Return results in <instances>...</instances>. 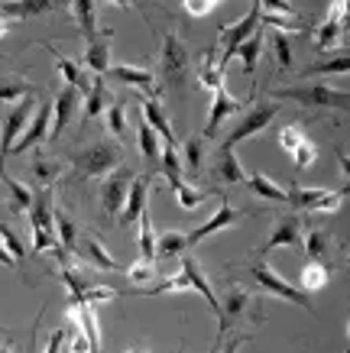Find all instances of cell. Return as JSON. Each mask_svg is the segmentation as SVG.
<instances>
[{
  "label": "cell",
  "instance_id": "cell-1",
  "mask_svg": "<svg viewBox=\"0 0 350 353\" xmlns=\"http://www.w3.org/2000/svg\"><path fill=\"white\" fill-rule=\"evenodd\" d=\"M120 162H124V146L110 143V139H97L81 152H75L72 179H85V182L88 179H101V175H110Z\"/></svg>",
  "mask_w": 350,
  "mask_h": 353
},
{
  "label": "cell",
  "instance_id": "cell-2",
  "mask_svg": "<svg viewBox=\"0 0 350 353\" xmlns=\"http://www.w3.org/2000/svg\"><path fill=\"white\" fill-rule=\"evenodd\" d=\"M188 68H191L188 46L179 39V32H166V36H162V49H159L162 88H169V91L182 94L185 85H188Z\"/></svg>",
  "mask_w": 350,
  "mask_h": 353
},
{
  "label": "cell",
  "instance_id": "cell-3",
  "mask_svg": "<svg viewBox=\"0 0 350 353\" xmlns=\"http://www.w3.org/2000/svg\"><path fill=\"white\" fill-rule=\"evenodd\" d=\"M30 224H32V253L59 250V236H55V201H52V188H36V192H32Z\"/></svg>",
  "mask_w": 350,
  "mask_h": 353
},
{
  "label": "cell",
  "instance_id": "cell-4",
  "mask_svg": "<svg viewBox=\"0 0 350 353\" xmlns=\"http://www.w3.org/2000/svg\"><path fill=\"white\" fill-rule=\"evenodd\" d=\"M256 30H260V3H256V0L240 23H224V26H217V46H214V49H217V72H221V75L227 72V65H231L233 49Z\"/></svg>",
  "mask_w": 350,
  "mask_h": 353
},
{
  "label": "cell",
  "instance_id": "cell-5",
  "mask_svg": "<svg viewBox=\"0 0 350 353\" xmlns=\"http://www.w3.org/2000/svg\"><path fill=\"white\" fill-rule=\"evenodd\" d=\"M250 276H253V282L263 292H269V295H276V299H282V301H295L298 308H305L308 314H315V308H311V299H308V292H302V289H295L292 282H286V279L279 276V272L269 266L266 259H256L253 266H250Z\"/></svg>",
  "mask_w": 350,
  "mask_h": 353
},
{
  "label": "cell",
  "instance_id": "cell-6",
  "mask_svg": "<svg viewBox=\"0 0 350 353\" xmlns=\"http://www.w3.org/2000/svg\"><path fill=\"white\" fill-rule=\"evenodd\" d=\"M32 97L36 94L20 97L10 110L0 114V175L7 172V156H10L17 137L26 130V123H30V117H32Z\"/></svg>",
  "mask_w": 350,
  "mask_h": 353
},
{
  "label": "cell",
  "instance_id": "cell-7",
  "mask_svg": "<svg viewBox=\"0 0 350 353\" xmlns=\"http://www.w3.org/2000/svg\"><path fill=\"white\" fill-rule=\"evenodd\" d=\"M279 114V101H266V104H253V108L244 110V117L233 123V130L224 137L221 146H227V150H233L240 139H250L256 137V133H263L269 123H273V117Z\"/></svg>",
  "mask_w": 350,
  "mask_h": 353
},
{
  "label": "cell",
  "instance_id": "cell-8",
  "mask_svg": "<svg viewBox=\"0 0 350 353\" xmlns=\"http://www.w3.org/2000/svg\"><path fill=\"white\" fill-rule=\"evenodd\" d=\"M344 198H347V185L344 188H338V192H324V188H302V185H292V192H289L286 201L295 208V211H324V214H331V211H338L340 204H344Z\"/></svg>",
  "mask_w": 350,
  "mask_h": 353
},
{
  "label": "cell",
  "instance_id": "cell-9",
  "mask_svg": "<svg viewBox=\"0 0 350 353\" xmlns=\"http://www.w3.org/2000/svg\"><path fill=\"white\" fill-rule=\"evenodd\" d=\"M276 97H289L298 104H311V108H334V110H347V91L328 85H302V88H282L273 91Z\"/></svg>",
  "mask_w": 350,
  "mask_h": 353
},
{
  "label": "cell",
  "instance_id": "cell-10",
  "mask_svg": "<svg viewBox=\"0 0 350 353\" xmlns=\"http://www.w3.org/2000/svg\"><path fill=\"white\" fill-rule=\"evenodd\" d=\"M347 32V0H331L324 20L318 23V32H315V49L318 52H328L344 39Z\"/></svg>",
  "mask_w": 350,
  "mask_h": 353
},
{
  "label": "cell",
  "instance_id": "cell-11",
  "mask_svg": "<svg viewBox=\"0 0 350 353\" xmlns=\"http://www.w3.org/2000/svg\"><path fill=\"white\" fill-rule=\"evenodd\" d=\"M246 101H237V97L227 91L224 85H217L211 91V114H208V123H204V139H214L217 133H221L224 120L233 117V114H240L244 110Z\"/></svg>",
  "mask_w": 350,
  "mask_h": 353
},
{
  "label": "cell",
  "instance_id": "cell-12",
  "mask_svg": "<svg viewBox=\"0 0 350 353\" xmlns=\"http://www.w3.org/2000/svg\"><path fill=\"white\" fill-rule=\"evenodd\" d=\"M49 127H52V101H39V108H36V117L26 123V130L20 133V139L13 143L10 156H20V152H26L30 146H39V143L49 137Z\"/></svg>",
  "mask_w": 350,
  "mask_h": 353
},
{
  "label": "cell",
  "instance_id": "cell-13",
  "mask_svg": "<svg viewBox=\"0 0 350 353\" xmlns=\"http://www.w3.org/2000/svg\"><path fill=\"white\" fill-rule=\"evenodd\" d=\"M72 0H0V13L7 20H32V17H43V13L65 10Z\"/></svg>",
  "mask_w": 350,
  "mask_h": 353
},
{
  "label": "cell",
  "instance_id": "cell-14",
  "mask_svg": "<svg viewBox=\"0 0 350 353\" xmlns=\"http://www.w3.org/2000/svg\"><path fill=\"white\" fill-rule=\"evenodd\" d=\"M130 179H133L130 172H110L104 179V185H101V211H104V217L114 221V217L120 214V208L127 201Z\"/></svg>",
  "mask_w": 350,
  "mask_h": 353
},
{
  "label": "cell",
  "instance_id": "cell-15",
  "mask_svg": "<svg viewBox=\"0 0 350 353\" xmlns=\"http://www.w3.org/2000/svg\"><path fill=\"white\" fill-rule=\"evenodd\" d=\"M78 104H81V94H78V88H72V85H65L62 91L52 97V127H49V137L52 139L62 137L65 127L72 123Z\"/></svg>",
  "mask_w": 350,
  "mask_h": 353
},
{
  "label": "cell",
  "instance_id": "cell-16",
  "mask_svg": "<svg viewBox=\"0 0 350 353\" xmlns=\"http://www.w3.org/2000/svg\"><path fill=\"white\" fill-rule=\"evenodd\" d=\"M244 217V211H237L231 201H221L217 204V211H214L208 221H204L202 227H195L191 234H185L188 236V246H195V243H202V240H208V236H214V234H221L224 227H231V224H237Z\"/></svg>",
  "mask_w": 350,
  "mask_h": 353
},
{
  "label": "cell",
  "instance_id": "cell-17",
  "mask_svg": "<svg viewBox=\"0 0 350 353\" xmlns=\"http://www.w3.org/2000/svg\"><path fill=\"white\" fill-rule=\"evenodd\" d=\"M146 194H149V175H137V179H130V188H127V201L120 208V227L127 230V227L137 224V217L146 211Z\"/></svg>",
  "mask_w": 350,
  "mask_h": 353
},
{
  "label": "cell",
  "instance_id": "cell-18",
  "mask_svg": "<svg viewBox=\"0 0 350 353\" xmlns=\"http://www.w3.org/2000/svg\"><path fill=\"white\" fill-rule=\"evenodd\" d=\"M302 221H298L295 214H286V217H279L276 227H273V234H269V240H266L263 246H260V253H273V250H279V246H298L302 243Z\"/></svg>",
  "mask_w": 350,
  "mask_h": 353
},
{
  "label": "cell",
  "instance_id": "cell-19",
  "mask_svg": "<svg viewBox=\"0 0 350 353\" xmlns=\"http://www.w3.org/2000/svg\"><path fill=\"white\" fill-rule=\"evenodd\" d=\"M110 43H114V32L97 30L95 39H88L85 68H91L95 75H107V68H110Z\"/></svg>",
  "mask_w": 350,
  "mask_h": 353
},
{
  "label": "cell",
  "instance_id": "cell-20",
  "mask_svg": "<svg viewBox=\"0 0 350 353\" xmlns=\"http://www.w3.org/2000/svg\"><path fill=\"white\" fill-rule=\"evenodd\" d=\"M211 179L217 185H240L246 179L240 159H237L227 146H217V156H214V165H211Z\"/></svg>",
  "mask_w": 350,
  "mask_h": 353
},
{
  "label": "cell",
  "instance_id": "cell-21",
  "mask_svg": "<svg viewBox=\"0 0 350 353\" xmlns=\"http://www.w3.org/2000/svg\"><path fill=\"white\" fill-rule=\"evenodd\" d=\"M110 104H114V94L107 91L104 75H95V78H91V88L85 91V108H81V120H97L107 108H110Z\"/></svg>",
  "mask_w": 350,
  "mask_h": 353
},
{
  "label": "cell",
  "instance_id": "cell-22",
  "mask_svg": "<svg viewBox=\"0 0 350 353\" xmlns=\"http://www.w3.org/2000/svg\"><path fill=\"white\" fill-rule=\"evenodd\" d=\"M143 108H139V114H143V120H146L149 127L156 130V133H162V139L169 143V146H175V133H172V123H169V114L162 110V104L156 101V97L149 94V97H143L139 101Z\"/></svg>",
  "mask_w": 350,
  "mask_h": 353
},
{
  "label": "cell",
  "instance_id": "cell-23",
  "mask_svg": "<svg viewBox=\"0 0 350 353\" xmlns=\"http://www.w3.org/2000/svg\"><path fill=\"white\" fill-rule=\"evenodd\" d=\"M78 253H81V259H85V263H91V266L101 269V272H117V269H120V266H117V259L110 256V250H107V246L101 243L97 236H91V234L81 240Z\"/></svg>",
  "mask_w": 350,
  "mask_h": 353
},
{
  "label": "cell",
  "instance_id": "cell-24",
  "mask_svg": "<svg viewBox=\"0 0 350 353\" xmlns=\"http://www.w3.org/2000/svg\"><path fill=\"white\" fill-rule=\"evenodd\" d=\"M263 46H266V32H263V26H260V30L250 32L244 43L233 49V59L240 55V62H244V72H246L250 78L256 75V62H260V55H263Z\"/></svg>",
  "mask_w": 350,
  "mask_h": 353
},
{
  "label": "cell",
  "instance_id": "cell-25",
  "mask_svg": "<svg viewBox=\"0 0 350 353\" xmlns=\"http://www.w3.org/2000/svg\"><path fill=\"white\" fill-rule=\"evenodd\" d=\"M107 75L124 81V85H137L143 91H153V85H156V75L149 68H143V65H110Z\"/></svg>",
  "mask_w": 350,
  "mask_h": 353
},
{
  "label": "cell",
  "instance_id": "cell-26",
  "mask_svg": "<svg viewBox=\"0 0 350 353\" xmlns=\"http://www.w3.org/2000/svg\"><path fill=\"white\" fill-rule=\"evenodd\" d=\"M246 185H250V188H253V194L256 198H266V201H276V204H282L289 198V192L286 188H282V185H276L273 182V179H269V175H263V172H250V175H246L244 179Z\"/></svg>",
  "mask_w": 350,
  "mask_h": 353
},
{
  "label": "cell",
  "instance_id": "cell-27",
  "mask_svg": "<svg viewBox=\"0 0 350 353\" xmlns=\"http://www.w3.org/2000/svg\"><path fill=\"white\" fill-rule=\"evenodd\" d=\"M182 253H188V236L182 230H162L156 236V259H172Z\"/></svg>",
  "mask_w": 350,
  "mask_h": 353
},
{
  "label": "cell",
  "instance_id": "cell-28",
  "mask_svg": "<svg viewBox=\"0 0 350 353\" xmlns=\"http://www.w3.org/2000/svg\"><path fill=\"white\" fill-rule=\"evenodd\" d=\"M52 55H55V68H59V75L65 78V85L78 88V91H88V88H91V78L85 75V68L75 62V59H65V55H59L55 49H52Z\"/></svg>",
  "mask_w": 350,
  "mask_h": 353
},
{
  "label": "cell",
  "instance_id": "cell-29",
  "mask_svg": "<svg viewBox=\"0 0 350 353\" xmlns=\"http://www.w3.org/2000/svg\"><path fill=\"white\" fill-rule=\"evenodd\" d=\"M26 94H39V91L17 75H0V101H3V104H17V101Z\"/></svg>",
  "mask_w": 350,
  "mask_h": 353
},
{
  "label": "cell",
  "instance_id": "cell-30",
  "mask_svg": "<svg viewBox=\"0 0 350 353\" xmlns=\"http://www.w3.org/2000/svg\"><path fill=\"white\" fill-rule=\"evenodd\" d=\"M72 10H75V20L85 32V39H95L97 36V7L95 0H72Z\"/></svg>",
  "mask_w": 350,
  "mask_h": 353
},
{
  "label": "cell",
  "instance_id": "cell-31",
  "mask_svg": "<svg viewBox=\"0 0 350 353\" xmlns=\"http://www.w3.org/2000/svg\"><path fill=\"white\" fill-rule=\"evenodd\" d=\"M137 139H139V152H143V159L146 162L159 159V137H156V130L143 120V114H137Z\"/></svg>",
  "mask_w": 350,
  "mask_h": 353
},
{
  "label": "cell",
  "instance_id": "cell-32",
  "mask_svg": "<svg viewBox=\"0 0 350 353\" xmlns=\"http://www.w3.org/2000/svg\"><path fill=\"white\" fill-rule=\"evenodd\" d=\"M137 221H139V259H143V263H156V230H153V217H149V211H143Z\"/></svg>",
  "mask_w": 350,
  "mask_h": 353
},
{
  "label": "cell",
  "instance_id": "cell-33",
  "mask_svg": "<svg viewBox=\"0 0 350 353\" xmlns=\"http://www.w3.org/2000/svg\"><path fill=\"white\" fill-rule=\"evenodd\" d=\"M246 305H250V292L246 289H231L227 295H224L221 301V314H224V327L233 321V318H240L246 311Z\"/></svg>",
  "mask_w": 350,
  "mask_h": 353
},
{
  "label": "cell",
  "instance_id": "cell-34",
  "mask_svg": "<svg viewBox=\"0 0 350 353\" xmlns=\"http://www.w3.org/2000/svg\"><path fill=\"white\" fill-rule=\"evenodd\" d=\"M0 182L7 185V192H10V198H13L10 208L17 211V214H23V211H30V208H32V188L20 185L17 179H13V175H7V172L0 175Z\"/></svg>",
  "mask_w": 350,
  "mask_h": 353
},
{
  "label": "cell",
  "instance_id": "cell-35",
  "mask_svg": "<svg viewBox=\"0 0 350 353\" xmlns=\"http://www.w3.org/2000/svg\"><path fill=\"white\" fill-rule=\"evenodd\" d=\"M328 250H331L328 230H308L305 234V256H308V263H324Z\"/></svg>",
  "mask_w": 350,
  "mask_h": 353
},
{
  "label": "cell",
  "instance_id": "cell-36",
  "mask_svg": "<svg viewBox=\"0 0 350 353\" xmlns=\"http://www.w3.org/2000/svg\"><path fill=\"white\" fill-rule=\"evenodd\" d=\"M328 282H331L328 263H308V266L302 269V289L305 292H318V289H324Z\"/></svg>",
  "mask_w": 350,
  "mask_h": 353
},
{
  "label": "cell",
  "instance_id": "cell-37",
  "mask_svg": "<svg viewBox=\"0 0 350 353\" xmlns=\"http://www.w3.org/2000/svg\"><path fill=\"white\" fill-rule=\"evenodd\" d=\"M273 59H276V68L279 72H292V39H289V32L276 30L273 32Z\"/></svg>",
  "mask_w": 350,
  "mask_h": 353
},
{
  "label": "cell",
  "instance_id": "cell-38",
  "mask_svg": "<svg viewBox=\"0 0 350 353\" xmlns=\"http://www.w3.org/2000/svg\"><path fill=\"white\" fill-rule=\"evenodd\" d=\"M169 185H172V192H175V201H179L182 211H195V208H198V204H204V198H208L204 192L188 188L182 179H169Z\"/></svg>",
  "mask_w": 350,
  "mask_h": 353
},
{
  "label": "cell",
  "instance_id": "cell-39",
  "mask_svg": "<svg viewBox=\"0 0 350 353\" xmlns=\"http://www.w3.org/2000/svg\"><path fill=\"white\" fill-rule=\"evenodd\" d=\"M179 156H182V165H185V169L198 172L202 169V156H204V137H188Z\"/></svg>",
  "mask_w": 350,
  "mask_h": 353
},
{
  "label": "cell",
  "instance_id": "cell-40",
  "mask_svg": "<svg viewBox=\"0 0 350 353\" xmlns=\"http://www.w3.org/2000/svg\"><path fill=\"white\" fill-rule=\"evenodd\" d=\"M214 59H217V49L211 46V49L204 52V59H202V72H198V81H202V85L208 88V91H214L217 85H224V75L217 72V65H214Z\"/></svg>",
  "mask_w": 350,
  "mask_h": 353
},
{
  "label": "cell",
  "instance_id": "cell-41",
  "mask_svg": "<svg viewBox=\"0 0 350 353\" xmlns=\"http://www.w3.org/2000/svg\"><path fill=\"white\" fill-rule=\"evenodd\" d=\"M62 175V165L52 159H32V179L39 182V188H52V182Z\"/></svg>",
  "mask_w": 350,
  "mask_h": 353
},
{
  "label": "cell",
  "instance_id": "cell-42",
  "mask_svg": "<svg viewBox=\"0 0 350 353\" xmlns=\"http://www.w3.org/2000/svg\"><path fill=\"white\" fill-rule=\"evenodd\" d=\"M350 72V59L347 55H338V59H328V62H318V65H308L302 75H347Z\"/></svg>",
  "mask_w": 350,
  "mask_h": 353
},
{
  "label": "cell",
  "instance_id": "cell-43",
  "mask_svg": "<svg viewBox=\"0 0 350 353\" xmlns=\"http://www.w3.org/2000/svg\"><path fill=\"white\" fill-rule=\"evenodd\" d=\"M315 159H318V143H315L311 137H305V139H302V143L295 146V150H292V162H295L298 172H305Z\"/></svg>",
  "mask_w": 350,
  "mask_h": 353
},
{
  "label": "cell",
  "instance_id": "cell-44",
  "mask_svg": "<svg viewBox=\"0 0 350 353\" xmlns=\"http://www.w3.org/2000/svg\"><path fill=\"white\" fill-rule=\"evenodd\" d=\"M55 230H59L55 236H62V250H78V230L68 221V214L59 211V208H55Z\"/></svg>",
  "mask_w": 350,
  "mask_h": 353
},
{
  "label": "cell",
  "instance_id": "cell-45",
  "mask_svg": "<svg viewBox=\"0 0 350 353\" xmlns=\"http://www.w3.org/2000/svg\"><path fill=\"white\" fill-rule=\"evenodd\" d=\"M104 114H107L110 133H114V137H124V133H127V101H114Z\"/></svg>",
  "mask_w": 350,
  "mask_h": 353
},
{
  "label": "cell",
  "instance_id": "cell-46",
  "mask_svg": "<svg viewBox=\"0 0 350 353\" xmlns=\"http://www.w3.org/2000/svg\"><path fill=\"white\" fill-rule=\"evenodd\" d=\"M305 137H308V133L302 130V123H289V127L279 133V146H282V150L292 156V150H295V146H298V143H302Z\"/></svg>",
  "mask_w": 350,
  "mask_h": 353
},
{
  "label": "cell",
  "instance_id": "cell-47",
  "mask_svg": "<svg viewBox=\"0 0 350 353\" xmlns=\"http://www.w3.org/2000/svg\"><path fill=\"white\" fill-rule=\"evenodd\" d=\"M162 172H166V179H182V156L169 143H166V152H162Z\"/></svg>",
  "mask_w": 350,
  "mask_h": 353
},
{
  "label": "cell",
  "instance_id": "cell-48",
  "mask_svg": "<svg viewBox=\"0 0 350 353\" xmlns=\"http://www.w3.org/2000/svg\"><path fill=\"white\" fill-rule=\"evenodd\" d=\"M256 3H260V13H276V17H292V20H298V13L292 10L289 0H256Z\"/></svg>",
  "mask_w": 350,
  "mask_h": 353
},
{
  "label": "cell",
  "instance_id": "cell-49",
  "mask_svg": "<svg viewBox=\"0 0 350 353\" xmlns=\"http://www.w3.org/2000/svg\"><path fill=\"white\" fill-rule=\"evenodd\" d=\"M0 243L7 246V253H10L13 259L23 256V243L17 240V234H13V227H10V224H0Z\"/></svg>",
  "mask_w": 350,
  "mask_h": 353
},
{
  "label": "cell",
  "instance_id": "cell-50",
  "mask_svg": "<svg viewBox=\"0 0 350 353\" xmlns=\"http://www.w3.org/2000/svg\"><path fill=\"white\" fill-rule=\"evenodd\" d=\"M182 7H185L188 17H208V13L214 10L211 0H182Z\"/></svg>",
  "mask_w": 350,
  "mask_h": 353
},
{
  "label": "cell",
  "instance_id": "cell-51",
  "mask_svg": "<svg viewBox=\"0 0 350 353\" xmlns=\"http://www.w3.org/2000/svg\"><path fill=\"white\" fill-rule=\"evenodd\" d=\"M65 341H68V331H65V327H55V331L49 334V343H46L43 353H62Z\"/></svg>",
  "mask_w": 350,
  "mask_h": 353
},
{
  "label": "cell",
  "instance_id": "cell-52",
  "mask_svg": "<svg viewBox=\"0 0 350 353\" xmlns=\"http://www.w3.org/2000/svg\"><path fill=\"white\" fill-rule=\"evenodd\" d=\"M127 276L133 279V282H146V279H153V263H133V266L127 269Z\"/></svg>",
  "mask_w": 350,
  "mask_h": 353
},
{
  "label": "cell",
  "instance_id": "cell-53",
  "mask_svg": "<svg viewBox=\"0 0 350 353\" xmlns=\"http://www.w3.org/2000/svg\"><path fill=\"white\" fill-rule=\"evenodd\" d=\"M0 353H17V337L10 331H0Z\"/></svg>",
  "mask_w": 350,
  "mask_h": 353
},
{
  "label": "cell",
  "instance_id": "cell-54",
  "mask_svg": "<svg viewBox=\"0 0 350 353\" xmlns=\"http://www.w3.org/2000/svg\"><path fill=\"white\" fill-rule=\"evenodd\" d=\"M250 337H231L227 343H221V353H237L240 350V343H246Z\"/></svg>",
  "mask_w": 350,
  "mask_h": 353
},
{
  "label": "cell",
  "instance_id": "cell-55",
  "mask_svg": "<svg viewBox=\"0 0 350 353\" xmlns=\"http://www.w3.org/2000/svg\"><path fill=\"white\" fill-rule=\"evenodd\" d=\"M0 266H7V269L17 266V259H13L10 253H7V246H3V243H0Z\"/></svg>",
  "mask_w": 350,
  "mask_h": 353
},
{
  "label": "cell",
  "instance_id": "cell-56",
  "mask_svg": "<svg viewBox=\"0 0 350 353\" xmlns=\"http://www.w3.org/2000/svg\"><path fill=\"white\" fill-rule=\"evenodd\" d=\"M104 3H110V7H133L137 0H104Z\"/></svg>",
  "mask_w": 350,
  "mask_h": 353
},
{
  "label": "cell",
  "instance_id": "cell-57",
  "mask_svg": "<svg viewBox=\"0 0 350 353\" xmlns=\"http://www.w3.org/2000/svg\"><path fill=\"white\" fill-rule=\"evenodd\" d=\"M10 26H13V23H7L3 17H0V36H7V32H10Z\"/></svg>",
  "mask_w": 350,
  "mask_h": 353
},
{
  "label": "cell",
  "instance_id": "cell-58",
  "mask_svg": "<svg viewBox=\"0 0 350 353\" xmlns=\"http://www.w3.org/2000/svg\"><path fill=\"white\" fill-rule=\"evenodd\" d=\"M127 353H146V350H127Z\"/></svg>",
  "mask_w": 350,
  "mask_h": 353
},
{
  "label": "cell",
  "instance_id": "cell-59",
  "mask_svg": "<svg viewBox=\"0 0 350 353\" xmlns=\"http://www.w3.org/2000/svg\"><path fill=\"white\" fill-rule=\"evenodd\" d=\"M211 3H221V0H211Z\"/></svg>",
  "mask_w": 350,
  "mask_h": 353
}]
</instances>
